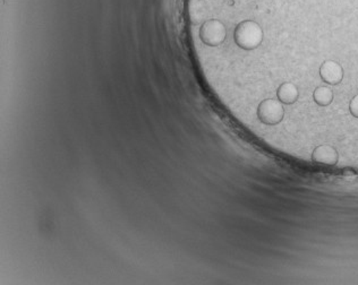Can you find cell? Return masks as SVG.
Masks as SVG:
<instances>
[{
    "label": "cell",
    "instance_id": "6",
    "mask_svg": "<svg viewBox=\"0 0 358 285\" xmlns=\"http://www.w3.org/2000/svg\"><path fill=\"white\" fill-rule=\"evenodd\" d=\"M187 10H188L190 21L194 25L200 24L203 21L206 22L208 10H209L206 0H188Z\"/></svg>",
    "mask_w": 358,
    "mask_h": 285
},
{
    "label": "cell",
    "instance_id": "3",
    "mask_svg": "<svg viewBox=\"0 0 358 285\" xmlns=\"http://www.w3.org/2000/svg\"><path fill=\"white\" fill-rule=\"evenodd\" d=\"M227 36V31L223 23L219 19H206L200 29V38L203 43L209 47L222 45Z\"/></svg>",
    "mask_w": 358,
    "mask_h": 285
},
{
    "label": "cell",
    "instance_id": "8",
    "mask_svg": "<svg viewBox=\"0 0 358 285\" xmlns=\"http://www.w3.org/2000/svg\"><path fill=\"white\" fill-rule=\"evenodd\" d=\"M313 98L315 103L320 107H328L333 101L332 89L326 87V86H320L314 91Z\"/></svg>",
    "mask_w": 358,
    "mask_h": 285
},
{
    "label": "cell",
    "instance_id": "2",
    "mask_svg": "<svg viewBox=\"0 0 358 285\" xmlns=\"http://www.w3.org/2000/svg\"><path fill=\"white\" fill-rule=\"evenodd\" d=\"M285 117V109L279 100L266 98L257 107V118L268 126H275L281 123Z\"/></svg>",
    "mask_w": 358,
    "mask_h": 285
},
{
    "label": "cell",
    "instance_id": "9",
    "mask_svg": "<svg viewBox=\"0 0 358 285\" xmlns=\"http://www.w3.org/2000/svg\"><path fill=\"white\" fill-rule=\"evenodd\" d=\"M349 111H350V114L354 116L355 118H358V94L355 95L354 98H352V101L349 103Z\"/></svg>",
    "mask_w": 358,
    "mask_h": 285
},
{
    "label": "cell",
    "instance_id": "5",
    "mask_svg": "<svg viewBox=\"0 0 358 285\" xmlns=\"http://www.w3.org/2000/svg\"><path fill=\"white\" fill-rule=\"evenodd\" d=\"M338 160H339L338 151L331 145L317 146L312 153V161L317 165L332 167L338 163Z\"/></svg>",
    "mask_w": 358,
    "mask_h": 285
},
{
    "label": "cell",
    "instance_id": "1",
    "mask_svg": "<svg viewBox=\"0 0 358 285\" xmlns=\"http://www.w3.org/2000/svg\"><path fill=\"white\" fill-rule=\"evenodd\" d=\"M234 40L244 50H254L263 41V31L257 22L246 19L235 28Z\"/></svg>",
    "mask_w": 358,
    "mask_h": 285
},
{
    "label": "cell",
    "instance_id": "7",
    "mask_svg": "<svg viewBox=\"0 0 358 285\" xmlns=\"http://www.w3.org/2000/svg\"><path fill=\"white\" fill-rule=\"evenodd\" d=\"M277 96L282 105H292L297 101L299 92L294 83L287 82L279 86L277 91Z\"/></svg>",
    "mask_w": 358,
    "mask_h": 285
},
{
    "label": "cell",
    "instance_id": "4",
    "mask_svg": "<svg viewBox=\"0 0 358 285\" xmlns=\"http://www.w3.org/2000/svg\"><path fill=\"white\" fill-rule=\"evenodd\" d=\"M320 76L330 85H338L344 78L343 67L336 61H324L320 67Z\"/></svg>",
    "mask_w": 358,
    "mask_h": 285
}]
</instances>
